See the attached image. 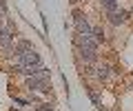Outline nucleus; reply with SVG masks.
Wrapping results in <instances>:
<instances>
[{
  "label": "nucleus",
  "mask_w": 133,
  "mask_h": 111,
  "mask_svg": "<svg viewBox=\"0 0 133 111\" xmlns=\"http://www.w3.org/2000/svg\"><path fill=\"white\" fill-rule=\"evenodd\" d=\"M76 44L78 47H87V49H98L100 42H95V38L91 34H76Z\"/></svg>",
  "instance_id": "nucleus-1"
},
{
  "label": "nucleus",
  "mask_w": 133,
  "mask_h": 111,
  "mask_svg": "<svg viewBox=\"0 0 133 111\" xmlns=\"http://www.w3.org/2000/svg\"><path fill=\"white\" fill-rule=\"evenodd\" d=\"M73 22H76V29H78V34H91V24L87 22L84 14L76 11V14H73Z\"/></svg>",
  "instance_id": "nucleus-2"
},
{
  "label": "nucleus",
  "mask_w": 133,
  "mask_h": 111,
  "mask_svg": "<svg viewBox=\"0 0 133 111\" xmlns=\"http://www.w3.org/2000/svg\"><path fill=\"white\" fill-rule=\"evenodd\" d=\"M47 80L49 78H40L38 73H33V76H29L27 87L29 89H38V91H47Z\"/></svg>",
  "instance_id": "nucleus-3"
},
{
  "label": "nucleus",
  "mask_w": 133,
  "mask_h": 111,
  "mask_svg": "<svg viewBox=\"0 0 133 111\" xmlns=\"http://www.w3.org/2000/svg\"><path fill=\"white\" fill-rule=\"evenodd\" d=\"M0 44H2L7 51H14L16 53V49L11 47V29H0Z\"/></svg>",
  "instance_id": "nucleus-4"
},
{
  "label": "nucleus",
  "mask_w": 133,
  "mask_h": 111,
  "mask_svg": "<svg viewBox=\"0 0 133 111\" xmlns=\"http://www.w3.org/2000/svg\"><path fill=\"white\" fill-rule=\"evenodd\" d=\"M98 49H87V47H80V58L84 60V62H93L95 58H98Z\"/></svg>",
  "instance_id": "nucleus-5"
},
{
  "label": "nucleus",
  "mask_w": 133,
  "mask_h": 111,
  "mask_svg": "<svg viewBox=\"0 0 133 111\" xmlns=\"http://www.w3.org/2000/svg\"><path fill=\"white\" fill-rule=\"evenodd\" d=\"M109 20H111V24H122L124 20H127V11H111L109 14Z\"/></svg>",
  "instance_id": "nucleus-6"
},
{
  "label": "nucleus",
  "mask_w": 133,
  "mask_h": 111,
  "mask_svg": "<svg viewBox=\"0 0 133 111\" xmlns=\"http://www.w3.org/2000/svg\"><path fill=\"white\" fill-rule=\"evenodd\" d=\"M31 51V42H27V40H22V42H18V47H16V56H22V53Z\"/></svg>",
  "instance_id": "nucleus-7"
},
{
  "label": "nucleus",
  "mask_w": 133,
  "mask_h": 111,
  "mask_svg": "<svg viewBox=\"0 0 133 111\" xmlns=\"http://www.w3.org/2000/svg\"><path fill=\"white\" fill-rule=\"evenodd\" d=\"M100 2H102V7L107 9V14H111V11L118 9V0H100Z\"/></svg>",
  "instance_id": "nucleus-8"
},
{
  "label": "nucleus",
  "mask_w": 133,
  "mask_h": 111,
  "mask_svg": "<svg viewBox=\"0 0 133 111\" xmlns=\"http://www.w3.org/2000/svg\"><path fill=\"white\" fill-rule=\"evenodd\" d=\"M91 36L95 38V42H102L104 40V31L102 29H91Z\"/></svg>",
  "instance_id": "nucleus-9"
},
{
  "label": "nucleus",
  "mask_w": 133,
  "mask_h": 111,
  "mask_svg": "<svg viewBox=\"0 0 133 111\" xmlns=\"http://www.w3.org/2000/svg\"><path fill=\"white\" fill-rule=\"evenodd\" d=\"M95 71H98V78H100V80H104V78L109 76V67H100V69H95Z\"/></svg>",
  "instance_id": "nucleus-10"
},
{
  "label": "nucleus",
  "mask_w": 133,
  "mask_h": 111,
  "mask_svg": "<svg viewBox=\"0 0 133 111\" xmlns=\"http://www.w3.org/2000/svg\"><path fill=\"white\" fill-rule=\"evenodd\" d=\"M89 96H91V100H93V102H95V105H98V102H100V100H98V93H95V91H93V89H89Z\"/></svg>",
  "instance_id": "nucleus-11"
},
{
  "label": "nucleus",
  "mask_w": 133,
  "mask_h": 111,
  "mask_svg": "<svg viewBox=\"0 0 133 111\" xmlns=\"http://www.w3.org/2000/svg\"><path fill=\"white\" fill-rule=\"evenodd\" d=\"M71 2H73V5H78V2H80V0H71Z\"/></svg>",
  "instance_id": "nucleus-12"
}]
</instances>
